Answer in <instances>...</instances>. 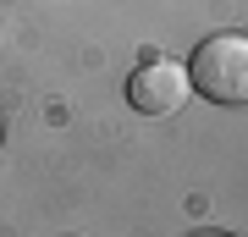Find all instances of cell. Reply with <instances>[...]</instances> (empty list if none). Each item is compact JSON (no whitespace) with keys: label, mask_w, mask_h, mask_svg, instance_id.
Wrapping results in <instances>:
<instances>
[{"label":"cell","mask_w":248,"mask_h":237,"mask_svg":"<svg viewBox=\"0 0 248 237\" xmlns=\"http://www.w3.org/2000/svg\"><path fill=\"white\" fill-rule=\"evenodd\" d=\"M187 83L210 105H248V33H210L187 61Z\"/></svg>","instance_id":"cell-1"},{"label":"cell","mask_w":248,"mask_h":237,"mask_svg":"<svg viewBox=\"0 0 248 237\" xmlns=\"http://www.w3.org/2000/svg\"><path fill=\"white\" fill-rule=\"evenodd\" d=\"M187 66L182 61H166V55H155V61H143L133 72V83H127V99H133V111L143 116H171L187 99Z\"/></svg>","instance_id":"cell-2"},{"label":"cell","mask_w":248,"mask_h":237,"mask_svg":"<svg viewBox=\"0 0 248 237\" xmlns=\"http://www.w3.org/2000/svg\"><path fill=\"white\" fill-rule=\"evenodd\" d=\"M187 237H226V232H187Z\"/></svg>","instance_id":"cell-3"}]
</instances>
